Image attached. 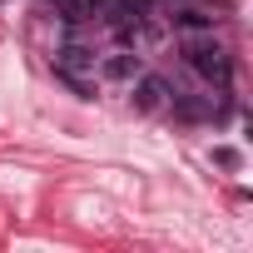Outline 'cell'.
I'll list each match as a JSON object with an SVG mask.
<instances>
[{"label":"cell","instance_id":"6da1fadb","mask_svg":"<svg viewBox=\"0 0 253 253\" xmlns=\"http://www.w3.org/2000/svg\"><path fill=\"white\" fill-rule=\"evenodd\" d=\"M184 65L194 70V75H204L209 84H228L233 80V60H228V50L213 40V35H194V40H184Z\"/></svg>","mask_w":253,"mask_h":253},{"label":"cell","instance_id":"7a4b0ae2","mask_svg":"<svg viewBox=\"0 0 253 253\" xmlns=\"http://www.w3.org/2000/svg\"><path fill=\"white\" fill-rule=\"evenodd\" d=\"M174 94H169V80L164 75H139L134 80V109L139 114H154V109H164Z\"/></svg>","mask_w":253,"mask_h":253},{"label":"cell","instance_id":"3957f363","mask_svg":"<svg viewBox=\"0 0 253 253\" xmlns=\"http://www.w3.org/2000/svg\"><path fill=\"white\" fill-rule=\"evenodd\" d=\"M99 75H104V80H114V84L134 80V75H139V55H134V50H114V55H104V60H99Z\"/></svg>","mask_w":253,"mask_h":253},{"label":"cell","instance_id":"277c9868","mask_svg":"<svg viewBox=\"0 0 253 253\" xmlns=\"http://www.w3.org/2000/svg\"><path fill=\"white\" fill-rule=\"evenodd\" d=\"M174 25H179V30H209V25H213V15H209V10H199V5H184V10L174 15Z\"/></svg>","mask_w":253,"mask_h":253},{"label":"cell","instance_id":"5b68a950","mask_svg":"<svg viewBox=\"0 0 253 253\" xmlns=\"http://www.w3.org/2000/svg\"><path fill=\"white\" fill-rule=\"evenodd\" d=\"M50 5H55V10H60V20H70V25L89 15V5H84V0H50Z\"/></svg>","mask_w":253,"mask_h":253},{"label":"cell","instance_id":"8992f818","mask_svg":"<svg viewBox=\"0 0 253 253\" xmlns=\"http://www.w3.org/2000/svg\"><path fill=\"white\" fill-rule=\"evenodd\" d=\"M84 5H89V15H94V10H99V5H104V0H84Z\"/></svg>","mask_w":253,"mask_h":253}]
</instances>
